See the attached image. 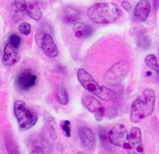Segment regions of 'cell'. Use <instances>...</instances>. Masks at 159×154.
Returning a JSON list of instances; mask_svg holds the SVG:
<instances>
[{
	"instance_id": "8",
	"label": "cell",
	"mask_w": 159,
	"mask_h": 154,
	"mask_svg": "<svg viewBox=\"0 0 159 154\" xmlns=\"http://www.w3.org/2000/svg\"><path fill=\"white\" fill-rule=\"evenodd\" d=\"M16 85L21 91H28L33 88L37 82V75L31 69H24L16 77Z\"/></svg>"
},
{
	"instance_id": "10",
	"label": "cell",
	"mask_w": 159,
	"mask_h": 154,
	"mask_svg": "<svg viewBox=\"0 0 159 154\" xmlns=\"http://www.w3.org/2000/svg\"><path fill=\"white\" fill-rule=\"evenodd\" d=\"M128 150H132L137 153H141L144 152V146L142 142V132L137 127L132 128L128 133L127 138Z\"/></svg>"
},
{
	"instance_id": "23",
	"label": "cell",
	"mask_w": 159,
	"mask_h": 154,
	"mask_svg": "<svg viewBox=\"0 0 159 154\" xmlns=\"http://www.w3.org/2000/svg\"><path fill=\"white\" fill-rule=\"evenodd\" d=\"M122 7H123V8H124V9H125V11H130V10H131V8H132L131 5H130V4H129L128 2H126V1L123 2Z\"/></svg>"
},
{
	"instance_id": "11",
	"label": "cell",
	"mask_w": 159,
	"mask_h": 154,
	"mask_svg": "<svg viewBox=\"0 0 159 154\" xmlns=\"http://www.w3.org/2000/svg\"><path fill=\"white\" fill-rule=\"evenodd\" d=\"M19 59H20L19 49L7 43L3 52V58H2L3 64L7 66H11L16 64Z\"/></svg>"
},
{
	"instance_id": "15",
	"label": "cell",
	"mask_w": 159,
	"mask_h": 154,
	"mask_svg": "<svg viewBox=\"0 0 159 154\" xmlns=\"http://www.w3.org/2000/svg\"><path fill=\"white\" fill-rule=\"evenodd\" d=\"M80 18V13L78 10L75 9L73 7H66L63 15V20L65 23L68 24H75L78 19Z\"/></svg>"
},
{
	"instance_id": "14",
	"label": "cell",
	"mask_w": 159,
	"mask_h": 154,
	"mask_svg": "<svg viewBox=\"0 0 159 154\" xmlns=\"http://www.w3.org/2000/svg\"><path fill=\"white\" fill-rule=\"evenodd\" d=\"M74 32L76 38L86 39L92 36V34L94 33V28L91 25L83 22H76L74 24Z\"/></svg>"
},
{
	"instance_id": "7",
	"label": "cell",
	"mask_w": 159,
	"mask_h": 154,
	"mask_svg": "<svg viewBox=\"0 0 159 154\" xmlns=\"http://www.w3.org/2000/svg\"><path fill=\"white\" fill-rule=\"evenodd\" d=\"M128 132L125 125L121 123L116 124L108 133V140L111 144L116 147H121L125 150H128Z\"/></svg>"
},
{
	"instance_id": "18",
	"label": "cell",
	"mask_w": 159,
	"mask_h": 154,
	"mask_svg": "<svg viewBox=\"0 0 159 154\" xmlns=\"http://www.w3.org/2000/svg\"><path fill=\"white\" fill-rule=\"evenodd\" d=\"M145 63H146V64L150 69H152L153 71L159 73L158 62H157V59L155 55L150 54V55H147L146 58H145Z\"/></svg>"
},
{
	"instance_id": "5",
	"label": "cell",
	"mask_w": 159,
	"mask_h": 154,
	"mask_svg": "<svg viewBox=\"0 0 159 154\" xmlns=\"http://www.w3.org/2000/svg\"><path fill=\"white\" fill-rule=\"evenodd\" d=\"M129 72V64L121 60L112 65L105 73V81L110 85H118L126 77Z\"/></svg>"
},
{
	"instance_id": "12",
	"label": "cell",
	"mask_w": 159,
	"mask_h": 154,
	"mask_svg": "<svg viewBox=\"0 0 159 154\" xmlns=\"http://www.w3.org/2000/svg\"><path fill=\"white\" fill-rule=\"evenodd\" d=\"M79 139L87 150H93L96 147L97 140L94 131L88 127H83L79 130Z\"/></svg>"
},
{
	"instance_id": "6",
	"label": "cell",
	"mask_w": 159,
	"mask_h": 154,
	"mask_svg": "<svg viewBox=\"0 0 159 154\" xmlns=\"http://www.w3.org/2000/svg\"><path fill=\"white\" fill-rule=\"evenodd\" d=\"M36 42L48 57L55 58L58 55L57 46L49 34L45 32H38L36 35Z\"/></svg>"
},
{
	"instance_id": "9",
	"label": "cell",
	"mask_w": 159,
	"mask_h": 154,
	"mask_svg": "<svg viewBox=\"0 0 159 154\" xmlns=\"http://www.w3.org/2000/svg\"><path fill=\"white\" fill-rule=\"evenodd\" d=\"M82 103L86 110L95 115L97 121H100L105 115V108L97 98L93 96H84L82 98Z\"/></svg>"
},
{
	"instance_id": "1",
	"label": "cell",
	"mask_w": 159,
	"mask_h": 154,
	"mask_svg": "<svg viewBox=\"0 0 159 154\" xmlns=\"http://www.w3.org/2000/svg\"><path fill=\"white\" fill-rule=\"evenodd\" d=\"M122 15L120 8L112 3H98L88 8V18L95 24H108L117 21Z\"/></svg>"
},
{
	"instance_id": "17",
	"label": "cell",
	"mask_w": 159,
	"mask_h": 154,
	"mask_svg": "<svg viewBox=\"0 0 159 154\" xmlns=\"http://www.w3.org/2000/svg\"><path fill=\"white\" fill-rule=\"evenodd\" d=\"M25 13L27 14V15L30 18H32L33 20H36V21L40 20V18L42 17V12H41L39 7L37 6L36 4H33V3L27 4Z\"/></svg>"
},
{
	"instance_id": "19",
	"label": "cell",
	"mask_w": 159,
	"mask_h": 154,
	"mask_svg": "<svg viewBox=\"0 0 159 154\" xmlns=\"http://www.w3.org/2000/svg\"><path fill=\"white\" fill-rule=\"evenodd\" d=\"M21 42L22 41H21L20 36H17L16 34H11L8 36V43L14 46H16V47L19 48L20 45H21Z\"/></svg>"
},
{
	"instance_id": "4",
	"label": "cell",
	"mask_w": 159,
	"mask_h": 154,
	"mask_svg": "<svg viewBox=\"0 0 159 154\" xmlns=\"http://www.w3.org/2000/svg\"><path fill=\"white\" fill-rule=\"evenodd\" d=\"M14 113L17 123L21 129L28 130L32 128L37 121V115L26 106L24 101L18 100L14 103Z\"/></svg>"
},
{
	"instance_id": "22",
	"label": "cell",
	"mask_w": 159,
	"mask_h": 154,
	"mask_svg": "<svg viewBox=\"0 0 159 154\" xmlns=\"http://www.w3.org/2000/svg\"><path fill=\"white\" fill-rule=\"evenodd\" d=\"M61 127L62 130H64L65 134L67 136V137H70L71 136V123L69 121H63L61 122Z\"/></svg>"
},
{
	"instance_id": "21",
	"label": "cell",
	"mask_w": 159,
	"mask_h": 154,
	"mask_svg": "<svg viewBox=\"0 0 159 154\" xmlns=\"http://www.w3.org/2000/svg\"><path fill=\"white\" fill-rule=\"evenodd\" d=\"M18 31L24 36H28L31 32V25L26 22H24L18 26Z\"/></svg>"
},
{
	"instance_id": "13",
	"label": "cell",
	"mask_w": 159,
	"mask_h": 154,
	"mask_svg": "<svg viewBox=\"0 0 159 154\" xmlns=\"http://www.w3.org/2000/svg\"><path fill=\"white\" fill-rule=\"evenodd\" d=\"M151 11V5L148 0H140L135 7L134 16L139 22H145Z\"/></svg>"
},
{
	"instance_id": "20",
	"label": "cell",
	"mask_w": 159,
	"mask_h": 154,
	"mask_svg": "<svg viewBox=\"0 0 159 154\" xmlns=\"http://www.w3.org/2000/svg\"><path fill=\"white\" fill-rule=\"evenodd\" d=\"M15 2V6L16 7V9L21 13H24L26 11V7H27V2L25 0H14Z\"/></svg>"
},
{
	"instance_id": "24",
	"label": "cell",
	"mask_w": 159,
	"mask_h": 154,
	"mask_svg": "<svg viewBox=\"0 0 159 154\" xmlns=\"http://www.w3.org/2000/svg\"><path fill=\"white\" fill-rule=\"evenodd\" d=\"M153 6H154V9L157 10L159 8V0H153Z\"/></svg>"
},
{
	"instance_id": "16",
	"label": "cell",
	"mask_w": 159,
	"mask_h": 154,
	"mask_svg": "<svg viewBox=\"0 0 159 154\" xmlns=\"http://www.w3.org/2000/svg\"><path fill=\"white\" fill-rule=\"evenodd\" d=\"M55 95H56V98H57V102L61 105L63 106L67 105V103L69 102V98H68V95H67V92H66L65 86L62 83H58L57 85Z\"/></svg>"
},
{
	"instance_id": "2",
	"label": "cell",
	"mask_w": 159,
	"mask_h": 154,
	"mask_svg": "<svg viewBox=\"0 0 159 154\" xmlns=\"http://www.w3.org/2000/svg\"><path fill=\"white\" fill-rule=\"evenodd\" d=\"M156 95L152 89H147L141 96H138L132 103L130 119L133 122H139L141 120L151 115L155 109Z\"/></svg>"
},
{
	"instance_id": "3",
	"label": "cell",
	"mask_w": 159,
	"mask_h": 154,
	"mask_svg": "<svg viewBox=\"0 0 159 154\" xmlns=\"http://www.w3.org/2000/svg\"><path fill=\"white\" fill-rule=\"evenodd\" d=\"M76 76L80 84L89 93L98 96L104 101H111L116 98V94L111 89L106 86H100L98 83L93 78V76L83 68L78 69Z\"/></svg>"
}]
</instances>
